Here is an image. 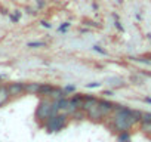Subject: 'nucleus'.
<instances>
[{
	"mask_svg": "<svg viewBox=\"0 0 151 142\" xmlns=\"http://www.w3.org/2000/svg\"><path fill=\"white\" fill-rule=\"evenodd\" d=\"M139 120H142V114L138 111L127 110L122 105H116L113 115H111V123L113 129L116 132H129Z\"/></svg>",
	"mask_w": 151,
	"mask_h": 142,
	"instance_id": "1",
	"label": "nucleus"
},
{
	"mask_svg": "<svg viewBox=\"0 0 151 142\" xmlns=\"http://www.w3.org/2000/svg\"><path fill=\"white\" fill-rule=\"evenodd\" d=\"M65 124H67L65 114H53L45 121V126L49 132H59L62 127H65Z\"/></svg>",
	"mask_w": 151,
	"mask_h": 142,
	"instance_id": "2",
	"label": "nucleus"
},
{
	"mask_svg": "<svg viewBox=\"0 0 151 142\" xmlns=\"http://www.w3.org/2000/svg\"><path fill=\"white\" fill-rule=\"evenodd\" d=\"M50 115H53V113H52V101H49V99L40 101V104H39L37 110H36V118L46 121Z\"/></svg>",
	"mask_w": 151,
	"mask_h": 142,
	"instance_id": "3",
	"label": "nucleus"
},
{
	"mask_svg": "<svg viewBox=\"0 0 151 142\" xmlns=\"http://www.w3.org/2000/svg\"><path fill=\"white\" fill-rule=\"evenodd\" d=\"M8 90H9L11 96H21L22 93H25V85L24 83H11V85H8Z\"/></svg>",
	"mask_w": 151,
	"mask_h": 142,
	"instance_id": "4",
	"label": "nucleus"
},
{
	"mask_svg": "<svg viewBox=\"0 0 151 142\" xmlns=\"http://www.w3.org/2000/svg\"><path fill=\"white\" fill-rule=\"evenodd\" d=\"M98 104H99V99L98 98H95V96H85L83 98V104H82V110L88 113L92 108L98 107Z\"/></svg>",
	"mask_w": 151,
	"mask_h": 142,
	"instance_id": "5",
	"label": "nucleus"
},
{
	"mask_svg": "<svg viewBox=\"0 0 151 142\" xmlns=\"http://www.w3.org/2000/svg\"><path fill=\"white\" fill-rule=\"evenodd\" d=\"M114 108H116V104L108 102V101H99V110H101V113H102V115H104V117H107V115L113 114Z\"/></svg>",
	"mask_w": 151,
	"mask_h": 142,
	"instance_id": "6",
	"label": "nucleus"
},
{
	"mask_svg": "<svg viewBox=\"0 0 151 142\" xmlns=\"http://www.w3.org/2000/svg\"><path fill=\"white\" fill-rule=\"evenodd\" d=\"M11 93L8 90V86H0V107H3L9 102Z\"/></svg>",
	"mask_w": 151,
	"mask_h": 142,
	"instance_id": "7",
	"label": "nucleus"
},
{
	"mask_svg": "<svg viewBox=\"0 0 151 142\" xmlns=\"http://www.w3.org/2000/svg\"><path fill=\"white\" fill-rule=\"evenodd\" d=\"M40 87H42V83H25V93L39 95Z\"/></svg>",
	"mask_w": 151,
	"mask_h": 142,
	"instance_id": "8",
	"label": "nucleus"
},
{
	"mask_svg": "<svg viewBox=\"0 0 151 142\" xmlns=\"http://www.w3.org/2000/svg\"><path fill=\"white\" fill-rule=\"evenodd\" d=\"M141 130L145 133H151V121L150 120H142L141 123Z\"/></svg>",
	"mask_w": 151,
	"mask_h": 142,
	"instance_id": "9",
	"label": "nucleus"
},
{
	"mask_svg": "<svg viewBox=\"0 0 151 142\" xmlns=\"http://www.w3.org/2000/svg\"><path fill=\"white\" fill-rule=\"evenodd\" d=\"M52 89H53V87H52L50 85H42L39 95H46V96H49V93L52 92Z\"/></svg>",
	"mask_w": 151,
	"mask_h": 142,
	"instance_id": "10",
	"label": "nucleus"
},
{
	"mask_svg": "<svg viewBox=\"0 0 151 142\" xmlns=\"http://www.w3.org/2000/svg\"><path fill=\"white\" fill-rule=\"evenodd\" d=\"M117 141L119 142H130V135L127 132H120L117 136Z\"/></svg>",
	"mask_w": 151,
	"mask_h": 142,
	"instance_id": "11",
	"label": "nucleus"
},
{
	"mask_svg": "<svg viewBox=\"0 0 151 142\" xmlns=\"http://www.w3.org/2000/svg\"><path fill=\"white\" fill-rule=\"evenodd\" d=\"M27 46L28 47H46V43H43V42H30Z\"/></svg>",
	"mask_w": 151,
	"mask_h": 142,
	"instance_id": "12",
	"label": "nucleus"
},
{
	"mask_svg": "<svg viewBox=\"0 0 151 142\" xmlns=\"http://www.w3.org/2000/svg\"><path fill=\"white\" fill-rule=\"evenodd\" d=\"M68 28H70V22H64V24H62V25L58 28V31H61V33H65Z\"/></svg>",
	"mask_w": 151,
	"mask_h": 142,
	"instance_id": "13",
	"label": "nucleus"
},
{
	"mask_svg": "<svg viewBox=\"0 0 151 142\" xmlns=\"http://www.w3.org/2000/svg\"><path fill=\"white\" fill-rule=\"evenodd\" d=\"M142 120H150V121H151V113H145V114H142Z\"/></svg>",
	"mask_w": 151,
	"mask_h": 142,
	"instance_id": "14",
	"label": "nucleus"
},
{
	"mask_svg": "<svg viewBox=\"0 0 151 142\" xmlns=\"http://www.w3.org/2000/svg\"><path fill=\"white\" fill-rule=\"evenodd\" d=\"M93 50H96V52H99V53H102V55H107V52L102 50V49H99V46H93Z\"/></svg>",
	"mask_w": 151,
	"mask_h": 142,
	"instance_id": "15",
	"label": "nucleus"
},
{
	"mask_svg": "<svg viewBox=\"0 0 151 142\" xmlns=\"http://www.w3.org/2000/svg\"><path fill=\"white\" fill-rule=\"evenodd\" d=\"M73 90H74V86H67L64 92H65V93H68V92H73Z\"/></svg>",
	"mask_w": 151,
	"mask_h": 142,
	"instance_id": "16",
	"label": "nucleus"
},
{
	"mask_svg": "<svg viewBox=\"0 0 151 142\" xmlns=\"http://www.w3.org/2000/svg\"><path fill=\"white\" fill-rule=\"evenodd\" d=\"M42 25L46 27V28H50V24H49V22H42Z\"/></svg>",
	"mask_w": 151,
	"mask_h": 142,
	"instance_id": "17",
	"label": "nucleus"
},
{
	"mask_svg": "<svg viewBox=\"0 0 151 142\" xmlns=\"http://www.w3.org/2000/svg\"><path fill=\"white\" fill-rule=\"evenodd\" d=\"M99 86V83H92V85H88V87H96Z\"/></svg>",
	"mask_w": 151,
	"mask_h": 142,
	"instance_id": "18",
	"label": "nucleus"
},
{
	"mask_svg": "<svg viewBox=\"0 0 151 142\" xmlns=\"http://www.w3.org/2000/svg\"><path fill=\"white\" fill-rule=\"evenodd\" d=\"M145 102H148V104H151V98H145Z\"/></svg>",
	"mask_w": 151,
	"mask_h": 142,
	"instance_id": "19",
	"label": "nucleus"
},
{
	"mask_svg": "<svg viewBox=\"0 0 151 142\" xmlns=\"http://www.w3.org/2000/svg\"><path fill=\"white\" fill-rule=\"evenodd\" d=\"M52 2H62V0H52Z\"/></svg>",
	"mask_w": 151,
	"mask_h": 142,
	"instance_id": "20",
	"label": "nucleus"
}]
</instances>
